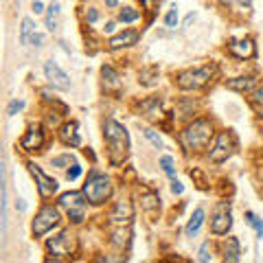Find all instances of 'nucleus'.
Returning <instances> with one entry per match:
<instances>
[{
  "instance_id": "c85d7f7f",
  "label": "nucleus",
  "mask_w": 263,
  "mask_h": 263,
  "mask_svg": "<svg viewBox=\"0 0 263 263\" xmlns=\"http://www.w3.org/2000/svg\"><path fill=\"white\" fill-rule=\"evenodd\" d=\"M160 167H162V171H165L167 175L173 178V160H171V156H162L160 158Z\"/></svg>"
},
{
  "instance_id": "4468645a",
  "label": "nucleus",
  "mask_w": 263,
  "mask_h": 263,
  "mask_svg": "<svg viewBox=\"0 0 263 263\" xmlns=\"http://www.w3.org/2000/svg\"><path fill=\"white\" fill-rule=\"evenodd\" d=\"M79 125L75 121H70V123H66V125H61V130H59V138H61V143L64 145H73V147H77L79 143H81V138H79Z\"/></svg>"
},
{
  "instance_id": "2eb2a0df",
  "label": "nucleus",
  "mask_w": 263,
  "mask_h": 263,
  "mask_svg": "<svg viewBox=\"0 0 263 263\" xmlns=\"http://www.w3.org/2000/svg\"><path fill=\"white\" fill-rule=\"evenodd\" d=\"M136 39H138V33H136V31H125V33H121V35L110 38L108 48L110 51H118V48H123V46H132V44H136Z\"/></svg>"
},
{
  "instance_id": "6e6552de",
  "label": "nucleus",
  "mask_w": 263,
  "mask_h": 263,
  "mask_svg": "<svg viewBox=\"0 0 263 263\" xmlns=\"http://www.w3.org/2000/svg\"><path fill=\"white\" fill-rule=\"evenodd\" d=\"M232 226V217H230V202H222L215 210L213 219H210V230L215 235H226Z\"/></svg>"
},
{
  "instance_id": "412c9836",
  "label": "nucleus",
  "mask_w": 263,
  "mask_h": 263,
  "mask_svg": "<svg viewBox=\"0 0 263 263\" xmlns=\"http://www.w3.org/2000/svg\"><path fill=\"white\" fill-rule=\"evenodd\" d=\"M226 86L235 92H248L254 88V79L252 77H237V79H230Z\"/></svg>"
},
{
  "instance_id": "c03bdc74",
  "label": "nucleus",
  "mask_w": 263,
  "mask_h": 263,
  "mask_svg": "<svg viewBox=\"0 0 263 263\" xmlns=\"http://www.w3.org/2000/svg\"><path fill=\"white\" fill-rule=\"evenodd\" d=\"M16 206H18V208H20V210H24V208H26V204H24V202H22V200H18V204H16Z\"/></svg>"
},
{
  "instance_id": "7ed1b4c3",
  "label": "nucleus",
  "mask_w": 263,
  "mask_h": 263,
  "mask_svg": "<svg viewBox=\"0 0 263 263\" xmlns=\"http://www.w3.org/2000/svg\"><path fill=\"white\" fill-rule=\"evenodd\" d=\"M83 193H86L90 204H103L112 195V182H110V178H105L101 173H92L88 178V182L83 184Z\"/></svg>"
},
{
  "instance_id": "20e7f679",
  "label": "nucleus",
  "mask_w": 263,
  "mask_h": 263,
  "mask_svg": "<svg viewBox=\"0 0 263 263\" xmlns=\"http://www.w3.org/2000/svg\"><path fill=\"white\" fill-rule=\"evenodd\" d=\"M215 75V68L213 66H202V68H195V70H184V73L178 75V86L182 90H200L204 88L206 83L213 79Z\"/></svg>"
},
{
  "instance_id": "79ce46f5",
  "label": "nucleus",
  "mask_w": 263,
  "mask_h": 263,
  "mask_svg": "<svg viewBox=\"0 0 263 263\" xmlns=\"http://www.w3.org/2000/svg\"><path fill=\"white\" fill-rule=\"evenodd\" d=\"M103 31H105V33H112V31H114V22H108V24L103 26Z\"/></svg>"
},
{
  "instance_id": "a211bd4d",
  "label": "nucleus",
  "mask_w": 263,
  "mask_h": 263,
  "mask_svg": "<svg viewBox=\"0 0 263 263\" xmlns=\"http://www.w3.org/2000/svg\"><path fill=\"white\" fill-rule=\"evenodd\" d=\"M204 208H195V213H193V217L188 219V224H187V228H184V232H187L188 237H193V235H197L200 232V228H202V224H204Z\"/></svg>"
},
{
  "instance_id": "6ab92c4d",
  "label": "nucleus",
  "mask_w": 263,
  "mask_h": 263,
  "mask_svg": "<svg viewBox=\"0 0 263 263\" xmlns=\"http://www.w3.org/2000/svg\"><path fill=\"white\" fill-rule=\"evenodd\" d=\"M158 77H160L158 68H156V66H149V68H143V70H140L138 81H140V86L151 88V86H156V83H158Z\"/></svg>"
},
{
  "instance_id": "f704fd0d",
  "label": "nucleus",
  "mask_w": 263,
  "mask_h": 263,
  "mask_svg": "<svg viewBox=\"0 0 263 263\" xmlns=\"http://www.w3.org/2000/svg\"><path fill=\"white\" fill-rule=\"evenodd\" d=\"M22 108H24V101H11L9 108H7V114H9V116H13V114H18Z\"/></svg>"
},
{
  "instance_id": "b1692460",
  "label": "nucleus",
  "mask_w": 263,
  "mask_h": 263,
  "mask_svg": "<svg viewBox=\"0 0 263 263\" xmlns=\"http://www.w3.org/2000/svg\"><path fill=\"white\" fill-rule=\"evenodd\" d=\"M33 33H35V24H33V20H31V18H24V20H22L20 42H22V44H29V42H31V38H33Z\"/></svg>"
},
{
  "instance_id": "1a4fd4ad",
  "label": "nucleus",
  "mask_w": 263,
  "mask_h": 263,
  "mask_svg": "<svg viewBox=\"0 0 263 263\" xmlns=\"http://www.w3.org/2000/svg\"><path fill=\"white\" fill-rule=\"evenodd\" d=\"M44 75H46L48 83H51L53 88H57V90H68L70 88V77L55 64V61H46V64H44Z\"/></svg>"
},
{
  "instance_id": "4c0bfd02",
  "label": "nucleus",
  "mask_w": 263,
  "mask_h": 263,
  "mask_svg": "<svg viewBox=\"0 0 263 263\" xmlns=\"http://www.w3.org/2000/svg\"><path fill=\"white\" fill-rule=\"evenodd\" d=\"M171 191H173L175 193V195H182V191H184V187H182V184H180L178 182V180H171Z\"/></svg>"
},
{
  "instance_id": "2f4dec72",
  "label": "nucleus",
  "mask_w": 263,
  "mask_h": 263,
  "mask_svg": "<svg viewBox=\"0 0 263 263\" xmlns=\"http://www.w3.org/2000/svg\"><path fill=\"white\" fill-rule=\"evenodd\" d=\"M200 259L202 263H206V261H210V244L208 241H204V244H202V248H200Z\"/></svg>"
},
{
  "instance_id": "9b49d317",
  "label": "nucleus",
  "mask_w": 263,
  "mask_h": 263,
  "mask_svg": "<svg viewBox=\"0 0 263 263\" xmlns=\"http://www.w3.org/2000/svg\"><path fill=\"white\" fill-rule=\"evenodd\" d=\"M228 51L235 57H239V59H248V57H254L257 48H254L252 39L245 38V39H232V42L228 44Z\"/></svg>"
},
{
  "instance_id": "5701e85b",
  "label": "nucleus",
  "mask_w": 263,
  "mask_h": 263,
  "mask_svg": "<svg viewBox=\"0 0 263 263\" xmlns=\"http://www.w3.org/2000/svg\"><path fill=\"white\" fill-rule=\"evenodd\" d=\"M57 24H59V4L53 2L51 7H48V13H46V26L51 31H55Z\"/></svg>"
},
{
  "instance_id": "dca6fc26",
  "label": "nucleus",
  "mask_w": 263,
  "mask_h": 263,
  "mask_svg": "<svg viewBox=\"0 0 263 263\" xmlns=\"http://www.w3.org/2000/svg\"><path fill=\"white\" fill-rule=\"evenodd\" d=\"M134 217V208H132V204L130 202H118L116 206H114V210L112 213H110V219H112V222H130V219Z\"/></svg>"
},
{
  "instance_id": "aec40b11",
  "label": "nucleus",
  "mask_w": 263,
  "mask_h": 263,
  "mask_svg": "<svg viewBox=\"0 0 263 263\" xmlns=\"http://www.w3.org/2000/svg\"><path fill=\"white\" fill-rule=\"evenodd\" d=\"M101 77H103L105 88H118L121 86V77H118V73L112 68V66H103V68H101Z\"/></svg>"
},
{
  "instance_id": "f257e3e1",
  "label": "nucleus",
  "mask_w": 263,
  "mask_h": 263,
  "mask_svg": "<svg viewBox=\"0 0 263 263\" xmlns=\"http://www.w3.org/2000/svg\"><path fill=\"white\" fill-rule=\"evenodd\" d=\"M103 134L105 140H108V158L114 167L123 165L130 153V136H127V130L121 125V123L108 118L103 125Z\"/></svg>"
},
{
  "instance_id": "0eeeda50",
  "label": "nucleus",
  "mask_w": 263,
  "mask_h": 263,
  "mask_svg": "<svg viewBox=\"0 0 263 263\" xmlns=\"http://www.w3.org/2000/svg\"><path fill=\"white\" fill-rule=\"evenodd\" d=\"M59 224V210L55 206H44L42 210L38 213V217L33 219V235L42 237L46 235L51 228H55Z\"/></svg>"
},
{
  "instance_id": "f8f14e48",
  "label": "nucleus",
  "mask_w": 263,
  "mask_h": 263,
  "mask_svg": "<svg viewBox=\"0 0 263 263\" xmlns=\"http://www.w3.org/2000/svg\"><path fill=\"white\" fill-rule=\"evenodd\" d=\"M44 145V132L39 125L31 127L29 132L24 134V138L20 140V147L24 149V151H33V149H39Z\"/></svg>"
},
{
  "instance_id": "c9c22d12",
  "label": "nucleus",
  "mask_w": 263,
  "mask_h": 263,
  "mask_svg": "<svg viewBox=\"0 0 263 263\" xmlns=\"http://www.w3.org/2000/svg\"><path fill=\"white\" fill-rule=\"evenodd\" d=\"M68 217L73 219L75 224H81V222H83V208H73V210H68Z\"/></svg>"
},
{
  "instance_id": "39448f33",
  "label": "nucleus",
  "mask_w": 263,
  "mask_h": 263,
  "mask_svg": "<svg viewBox=\"0 0 263 263\" xmlns=\"http://www.w3.org/2000/svg\"><path fill=\"white\" fill-rule=\"evenodd\" d=\"M46 250L51 254H57V257H70V254L77 252V239L70 230L59 232L57 237H53L51 241L46 244ZM51 259V261H59V259Z\"/></svg>"
},
{
  "instance_id": "4be33fe9",
  "label": "nucleus",
  "mask_w": 263,
  "mask_h": 263,
  "mask_svg": "<svg viewBox=\"0 0 263 263\" xmlns=\"http://www.w3.org/2000/svg\"><path fill=\"white\" fill-rule=\"evenodd\" d=\"M140 202H143L145 213H149V215H156L158 208H160V200H158L156 193H145V195H140Z\"/></svg>"
},
{
  "instance_id": "c756f323",
  "label": "nucleus",
  "mask_w": 263,
  "mask_h": 263,
  "mask_svg": "<svg viewBox=\"0 0 263 263\" xmlns=\"http://www.w3.org/2000/svg\"><path fill=\"white\" fill-rule=\"evenodd\" d=\"M70 162H73V156H70V153H64V156L53 158V167H68Z\"/></svg>"
},
{
  "instance_id": "473e14b6",
  "label": "nucleus",
  "mask_w": 263,
  "mask_h": 263,
  "mask_svg": "<svg viewBox=\"0 0 263 263\" xmlns=\"http://www.w3.org/2000/svg\"><path fill=\"white\" fill-rule=\"evenodd\" d=\"M165 22H167V26H169V29H173L175 24H178V9H171L169 13H167V18H165Z\"/></svg>"
},
{
  "instance_id": "a18cd8bd",
  "label": "nucleus",
  "mask_w": 263,
  "mask_h": 263,
  "mask_svg": "<svg viewBox=\"0 0 263 263\" xmlns=\"http://www.w3.org/2000/svg\"><path fill=\"white\" fill-rule=\"evenodd\" d=\"M140 2H143V4H149V2H151V0H140Z\"/></svg>"
},
{
  "instance_id": "ea45409f",
  "label": "nucleus",
  "mask_w": 263,
  "mask_h": 263,
  "mask_svg": "<svg viewBox=\"0 0 263 263\" xmlns=\"http://www.w3.org/2000/svg\"><path fill=\"white\" fill-rule=\"evenodd\" d=\"M42 39H44L42 33H33V38H31V44H35V46H42Z\"/></svg>"
},
{
  "instance_id": "58836bf2",
  "label": "nucleus",
  "mask_w": 263,
  "mask_h": 263,
  "mask_svg": "<svg viewBox=\"0 0 263 263\" xmlns=\"http://www.w3.org/2000/svg\"><path fill=\"white\" fill-rule=\"evenodd\" d=\"M86 18H88V22H90V24H92V22H96V18H99V13H96L94 9H88Z\"/></svg>"
},
{
  "instance_id": "cd10ccee",
  "label": "nucleus",
  "mask_w": 263,
  "mask_h": 263,
  "mask_svg": "<svg viewBox=\"0 0 263 263\" xmlns=\"http://www.w3.org/2000/svg\"><path fill=\"white\" fill-rule=\"evenodd\" d=\"M143 132H145V136H147V138H149V143H151L153 147H156V149H162V140H160V136H158L156 132H153V130H149V127H145Z\"/></svg>"
},
{
  "instance_id": "393cba45",
  "label": "nucleus",
  "mask_w": 263,
  "mask_h": 263,
  "mask_svg": "<svg viewBox=\"0 0 263 263\" xmlns=\"http://www.w3.org/2000/svg\"><path fill=\"white\" fill-rule=\"evenodd\" d=\"M245 222H248L252 228H257V235L259 237H263V219H259L252 210H248V213H245Z\"/></svg>"
},
{
  "instance_id": "37998d69",
  "label": "nucleus",
  "mask_w": 263,
  "mask_h": 263,
  "mask_svg": "<svg viewBox=\"0 0 263 263\" xmlns=\"http://www.w3.org/2000/svg\"><path fill=\"white\" fill-rule=\"evenodd\" d=\"M105 4H108V7H116L118 0H105Z\"/></svg>"
},
{
  "instance_id": "9d476101",
  "label": "nucleus",
  "mask_w": 263,
  "mask_h": 263,
  "mask_svg": "<svg viewBox=\"0 0 263 263\" xmlns=\"http://www.w3.org/2000/svg\"><path fill=\"white\" fill-rule=\"evenodd\" d=\"M29 171L33 173L35 182H38V188H39V195H42V197H51L53 193L57 191V187H59V184H57L53 178H48V175L44 173V171L39 169L35 162H29Z\"/></svg>"
},
{
  "instance_id": "72a5a7b5",
  "label": "nucleus",
  "mask_w": 263,
  "mask_h": 263,
  "mask_svg": "<svg viewBox=\"0 0 263 263\" xmlns=\"http://www.w3.org/2000/svg\"><path fill=\"white\" fill-rule=\"evenodd\" d=\"M252 103L257 105L259 112H261V116H263V88H259V90L252 94Z\"/></svg>"
},
{
  "instance_id": "423d86ee",
  "label": "nucleus",
  "mask_w": 263,
  "mask_h": 263,
  "mask_svg": "<svg viewBox=\"0 0 263 263\" xmlns=\"http://www.w3.org/2000/svg\"><path fill=\"white\" fill-rule=\"evenodd\" d=\"M235 149H237L235 136H232L230 132H222V134L215 138V145H213V149H210V162L219 165V162L228 160V158L235 153Z\"/></svg>"
},
{
  "instance_id": "a878e982",
  "label": "nucleus",
  "mask_w": 263,
  "mask_h": 263,
  "mask_svg": "<svg viewBox=\"0 0 263 263\" xmlns=\"http://www.w3.org/2000/svg\"><path fill=\"white\" fill-rule=\"evenodd\" d=\"M130 235H132L130 230H116L114 232V237H112V244L118 245V248H123V245L130 244Z\"/></svg>"
},
{
  "instance_id": "7c9ffc66",
  "label": "nucleus",
  "mask_w": 263,
  "mask_h": 263,
  "mask_svg": "<svg viewBox=\"0 0 263 263\" xmlns=\"http://www.w3.org/2000/svg\"><path fill=\"white\" fill-rule=\"evenodd\" d=\"M222 4H228V7H232V4H237V7H241L244 11H250V0H219Z\"/></svg>"
},
{
  "instance_id": "a19ab883",
  "label": "nucleus",
  "mask_w": 263,
  "mask_h": 263,
  "mask_svg": "<svg viewBox=\"0 0 263 263\" xmlns=\"http://www.w3.org/2000/svg\"><path fill=\"white\" fill-rule=\"evenodd\" d=\"M33 11H35V13H42V11H44V4L39 2V0H35V2H33Z\"/></svg>"
},
{
  "instance_id": "bb28decb",
  "label": "nucleus",
  "mask_w": 263,
  "mask_h": 263,
  "mask_svg": "<svg viewBox=\"0 0 263 263\" xmlns=\"http://www.w3.org/2000/svg\"><path fill=\"white\" fill-rule=\"evenodd\" d=\"M138 18H140V13L136 11V9H130V7L118 13V20L121 22H134V20H138Z\"/></svg>"
},
{
  "instance_id": "ddd939ff",
  "label": "nucleus",
  "mask_w": 263,
  "mask_h": 263,
  "mask_svg": "<svg viewBox=\"0 0 263 263\" xmlns=\"http://www.w3.org/2000/svg\"><path fill=\"white\" fill-rule=\"evenodd\" d=\"M86 193H79V191H70V193H64V195L59 197V206H64V208L73 210V208H86Z\"/></svg>"
},
{
  "instance_id": "e433bc0d",
  "label": "nucleus",
  "mask_w": 263,
  "mask_h": 263,
  "mask_svg": "<svg viewBox=\"0 0 263 263\" xmlns=\"http://www.w3.org/2000/svg\"><path fill=\"white\" fill-rule=\"evenodd\" d=\"M79 175H81V167H79V165H73L68 171H66V178H68V180H77Z\"/></svg>"
},
{
  "instance_id": "f3484780",
  "label": "nucleus",
  "mask_w": 263,
  "mask_h": 263,
  "mask_svg": "<svg viewBox=\"0 0 263 263\" xmlns=\"http://www.w3.org/2000/svg\"><path fill=\"white\" fill-rule=\"evenodd\" d=\"M224 259L230 263H237L241 259V250H239V241L235 237H228V241L224 244Z\"/></svg>"
},
{
  "instance_id": "49530a36",
  "label": "nucleus",
  "mask_w": 263,
  "mask_h": 263,
  "mask_svg": "<svg viewBox=\"0 0 263 263\" xmlns=\"http://www.w3.org/2000/svg\"><path fill=\"white\" fill-rule=\"evenodd\" d=\"M16 2H18V4H20V0H16Z\"/></svg>"
},
{
  "instance_id": "f03ea898",
  "label": "nucleus",
  "mask_w": 263,
  "mask_h": 263,
  "mask_svg": "<svg viewBox=\"0 0 263 263\" xmlns=\"http://www.w3.org/2000/svg\"><path fill=\"white\" fill-rule=\"evenodd\" d=\"M213 138V125H210L206 118H200V121H193L187 130L180 134V143L187 151H200Z\"/></svg>"
}]
</instances>
